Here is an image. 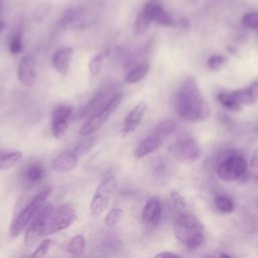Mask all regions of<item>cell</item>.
Segmentation results:
<instances>
[{
    "instance_id": "cell-8",
    "label": "cell",
    "mask_w": 258,
    "mask_h": 258,
    "mask_svg": "<svg viewBox=\"0 0 258 258\" xmlns=\"http://www.w3.org/2000/svg\"><path fill=\"white\" fill-rule=\"evenodd\" d=\"M116 185L117 179L114 175H109L99 184L90 205L91 213L93 215H101L107 209L109 200L112 197Z\"/></svg>"
},
{
    "instance_id": "cell-5",
    "label": "cell",
    "mask_w": 258,
    "mask_h": 258,
    "mask_svg": "<svg viewBox=\"0 0 258 258\" xmlns=\"http://www.w3.org/2000/svg\"><path fill=\"white\" fill-rule=\"evenodd\" d=\"M54 208L50 204H43L28 225L24 235V244L27 248L33 247L36 242L44 236L49 216Z\"/></svg>"
},
{
    "instance_id": "cell-35",
    "label": "cell",
    "mask_w": 258,
    "mask_h": 258,
    "mask_svg": "<svg viewBox=\"0 0 258 258\" xmlns=\"http://www.w3.org/2000/svg\"><path fill=\"white\" fill-rule=\"evenodd\" d=\"M103 247L106 250H118L121 248V243L117 239L108 238L103 242Z\"/></svg>"
},
{
    "instance_id": "cell-2",
    "label": "cell",
    "mask_w": 258,
    "mask_h": 258,
    "mask_svg": "<svg viewBox=\"0 0 258 258\" xmlns=\"http://www.w3.org/2000/svg\"><path fill=\"white\" fill-rule=\"evenodd\" d=\"M175 238L190 250L198 249L205 241V229L201 221L186 213L179 214L173 225Z\"/></svg>"
},
{
    "instance_id": "cell-10",
    "label": "cell",
    "mask_w": 258,
    "mask_h": 258,
    "mask_svg": "<svg viewBox=\"0 0 258 258\" xmlns=\"http://www.w3.org/2000/svg\"><path fill=\"white\" fill-rule=\"evenodd\" d=\"M170 151L176 158L189 162L197 161L202 155V150L199 143L192 138L179 140L177 143L171 146Z\"/></svg>"
},
{
    "instance_id": "cell-7",
    "label": "cell",
    "mask_w": 258,
    "mask_h": 258,
    "mask_svg": "<svg viewBox=\"0 0 258 258\" xmlns=\"http://www.w3.org/2000/svg\"><path fill=\"white\" fill-rule=\"evenodd\" d=\"M247 162L240 154H231L222 160L217 168L218 176L223 180H236L245 176Z\"/></svg>"
},
{
    "instance_id": "cell-3",
    "label": "cell",
    "mask_w": 258,
    "mask_h": 258,
    "mask_svg": "<svg viewBox=\"0 0 258 258\" xmlns=\"http://www.w3.org/2000/svg\"><path fill=\"white\" fill-rule=\"evenodd\" d=\"M50 191V187L41 190L30 201L29 204H27L22 209V211L16 216V218H14L9 229V235L11 237H17L26 227H28L33 217L36 215L37 211L47 200Z\"/></svg>"
},
{
    "instance_id": "cell-29",
    "label": "cell",
    "mask_w": 258,
    "mask_h": 258,
    "mask_svg": "<svg viewBox=\"0 0 258 258\" xmlns=\"http://www.w3.org/2000/svg\"><path fill=\"white\" fill-rule=\"evenodd\" d=\"M103 58H104L103 53L99 52L95 56H93L91 58V60L89 61L88 68H89V72H90V74L92 76H97L100 73L101 67H102V62H103Z\"/></svg>"
},
{
    "instance_id": "cell-14",
    "label": "cell",
    "mask_w": 258,
    "mask_h": 258,
    "mask_svg": "<svg viewBox=\"0 0 258 258\" xmlns=\"http://www.w3.org/2000/svg\"><path fill=\"white\" fill-rule=\"evenodd\" d=\"M18 80L25 87H31L34 85L36 73L34 69V60L31 55H24L18 66Z\"/></svg>"
},
{
    "instance_id": "cell-11",
    "label": "cell",
    "mask_w": 258,
    "mask_h": 258,
    "mask_svg": "<svg viewBox=\"0 0 258 258\" xmlns=\"http://www.w3.org/2000/svg\"><path fill=\"white\" fill-rule=\"evenodd\" d=\"M73 114V108L70 106H58L51 114V132L57 139L62 138L68 130V120Z\"/></svg>"
},
{
    "instance_id": "cell-25",
    "label": "cell",
    "mask_w": 258,
    "mask_h": 258,
    "mask_svg": "<svg viewBox=\"0 0 258 258\" xmlns=\"http://www.w3.org/2000/svg\"><path fill=\"white\" fill-rule=\"evenodd\" d=\"M85 246H86L85 238L82 235H77L71 240L68 246V252L73 256H80L84 253Z\"/></svg>"
},
{
    "instance_id": "cell-16",
    "label": "cell",
    "mask_w": 258,
    "mask_h": 258,
    "mask_svg": "<svg viewBox=\"0 0 258 258\" xmlns=\"http://www.w3.org/2000/svg\"><path fill=\"white\" fill-rule=\"evenodd\" d=\"M78 163V156L74 151L63 152L56 156L52 162V169L57 173H68L72 171Z\"/></svg>"
},
{
    "instance_id": "cell-17",
    "label": "cell",
    "mask_w": 258,
    "mask_h": 258,
    "mask_svg": "<svg viewBox=\"0 0 258 258\" xmlns=\"http://www.w3.org/2000/svg\"><path fill=\"white\" fill-rule=\"evenodd\" d=\"M73 55V48L72 47H61L54 51L52 55V64L54 69L60 74L66 76L70 62Z\"/></svg>"
},
{
    "instance_id": "cell-13",
    "label": "cell",
    "mask_w": 258,
    "mask_h": 258,
    "mask_svg": "<svg viewBox=\"0 0 258 258\" xmlns=\"http://www.w3.org/2000/svg\"><path fill=\"white\" fill-rule=\"evenodd\" d=\"M161 216V205L156 198L149 199L142 211V222L147 228H154L158 225Z\"/></svg>"
},
{
    "instance_id": "cell-9",
    "label": "cell",
    "mask_w": 258,
    "mask_h": 258,
    "mask_svg": "<svg viewBox=\"0 0 258 258\" xmlns=\"http://www.w3.org/2000/svg\"><path fill=\"white\" fill-rule=\"evenodd\" d=\"M113 92H114V87L112 85H106L102 87L99 90V92L85 106H83L78 111L74 119H83L95 114L109 101L108 98L113 94Z\"/></svg>"
},
{
    "instance_id": "cell-4",
    "label": "cell",
    "mask_w": 258,
    "mask_h": 258,
    "mask_svg": "<svg viewBox=\"0 0 258 258\" xmlns=\"http://www.w3.org/2000/svg\"><path fill=\"white\" fill-rule=\"evenodd\" d=\"M123 100V93H118L114 95L100 110L93 114L89 120L83 124L80 129V135L83 137L92 135L98 129H100L111 114L118 108L120 103Z\"/></svg>"
},
{
    "instance_id": "cell-20",
    "label": "cell",
    "mask_w": 258,
    "mask_h": 258,
    "mask_svg": "<svg viewBox=\"0 0 258 258\" xmlns=\"http://www.w3.org/2000/svg\"><path fill=\"white\" fill-rule=\"evenodd\" d=\"M22 158L20 151L0 150V170H6L14 167Z\"/></svg>"
},
{
    "instance_id": "cell-24",
    "label": "cell",
    "mask_w": 258,
    "mask_h": 258,
    "mask_svg": "<svg viewBox=\"0 0 258 258\" xmlns=\"http://www.w3.org/2000/svg\"><path fill=\"white\" fill-rule=\"evenodd\" d=\"M214 204L218 211H220L221 213H225V214L232 213L235 208L233 200L230 197L224 196V195L217 196L214 200Z\"/></svg>"
},
{
    "instance_id": "cell-18",
    "label": "cell",
    "mask_w": 258,
    "mask_h": 258,
    "mask_svg": "<svg viewBox=\"0 0 258 258\" xmlns=\"http://www.w3.org/2000/svg\"><path fill=\"white\" fill-rule=\"evenodd\" d=\"M242 105L251 106L258 102V80L246 88L232 92Z\"/></svg>"
},
{
    "instance_id": "cell-21",
    "label": "cell",
    "mask_w": 258,
    "mask_h": 258,
    "mask_svg": "<svg viewBox=\"0 0 258 258\" xmlns=\"http://www.w3.org/2000/svg\"><path fill=\"white\" fill-rule=\"evenodd\" d=\"M175 131H176V124L173 121L163 120L155 126V128L152 130L150 135L155 136L164 141V139L167 136L173 134Z\"/></svg>"
},
{
    "instance_id": "cell-19",
    "label": "cell",
    "mask_w": 258,
    "mask_h": 258,
    "mask_svg": "<svg viewBox=\"0 0 258 258\" xmlns=\"http://www.w3.org/2000/svg\"><path fill=\"white\" fill-rule=\"evenodd\" d=\"M162 142H163V140H161V139H159L155 136L149 135L135 149V151H134L135 157L141 158V157H144V156L148 155L149 153L155 151L162 144Z\"/></svg>"
},
{
    "instance_id": "cell-36",
    "label": "cell",
    "mask_w": 258,
    "mask_h": 258,
    "mask_svg": "<svg viewBox=\"0 0 258 258\" xmlns=\"http://www.w3.org/2000/svg\"><path fill=\"white\" fill-rule=\"evenodd\" d=\"M250 166L252 168H258V148H256L251 155Z\"/></svg>"
},
{
    "instance_id": "cell-32",
    "label": "cell",
    "mask_w": 258,
    "mask_h": 258,
    "mask_svg": "<svg viewBox=\"0 0 258 258\" xmlns=\"http://www.w3.org/2000/svg\"><path fill=\"white\" fill-rule=\"evenodd\" d=\"M22 36L20 33H16L12 36L9 43V50L12 54H18L22 50Z\"/></svg>"
},
{
    "instance_id": "cell-37",
    "label": "cell",
    "mask_w": 258,
    "mask_h": 258,
    "mask_svg": "<svg viewBox=\"0 0 258 258\" xmlns=\"http://www.w3.org/2000/svg\"><path fill=\"white\" fill-rule=\"evenodd\" d=\"M154 257H178V255L171 252H160L156 254Z\"/></svg>"
},
{
    "instance_id": "cell-6",
    "label": "cell",
    "mask_w": 258,
    "mask_h": 258,
    "mask_svg": "<svg viewBox=\"0 0 258 258\" xmlns=\"http://www.w3.org/2000/svg\"><path fill=\"white\" fill-rule=\"evenodd\" d=\"M77 220V214L72 206L69 204H62L58 206L56 209H53L46 228L44 232V236L62 231L69 227H71Z\"/></svg>"
},
{
    "instance_id": "cell-34",
    "label": "cell",
    "mask_w": 258,
    "mask_h": 258,
    "mask_svg": "<svg viewBox=\"0 0 258 258\" xmlns=\"http://www.w3.org/2000/svg\"><path fill=\"white\" fill-rule=\"evenodd\" d=\"M225 61H226V58L223 55H220V54L212 55L208 59V67L212 71H218L225 63Z\"/></svg>"
},
{
    "instance_id": "cell-38",
    "label": "cell",
    "mask_w": 258,
    "mask_h": 258,
    "mask_svg": "<svg viewBox=\"0 0 258 258\" xmlns=\"http://www.w3.org/2000/svg\"><path fill=\"white\" fill-rule=\"evenodd\" d=\"M4 27H5V22L2 21V20H0V33L2 32V30L4 29Z\"/></svg>"
},
{
    "instance_id": "cell-12",
    "label": "cell",
    "mask_w": 258,
    "mask_h": 258,
    "mask_svg": "<svg viewBox=\"0 0 258 258\" xmlns=\"http://www.w3.org/2000/svg\"><path fill=\"white\" fill-rule=\"evenodd\" d=\"M140 13L143 14L150 22L154 21L161 25H169L171 23V18L164 10L160 0L147 1Z\"/></svg>"
},
{
    "instance_id": "cell-26",
    "label": "cell",
    "mask_w": 258,
    "mask_h": 258,
    "mask_svg": "<svg viewBox=\"0 0 258 258\" xmlns=\"http://www.w3.org/2000/svg\"><path fill=\"white\" fill-rule=\"evenodd\" d=\"M87 138H85L84 140H82L76 147L75 149L73 150L75 152V154L80 157L84 154H86L87 152H89L95 145L96 143V137L95 136H86Z\"/></svg>"
},
{
    "instance_id": "cell-33",
    "label": "cell",
    "mask_w": 258,
    "mask_h": 258,
    "mask_svg": "<svg viewBox=\"0 0 258 258\" xmlns=\"http://www.w3.org/2000/svg\"><path fill=\"white\" fill-rule=\"evenodd\" d=\"M170 201L174 207V209L178 211H182L185 209V201L183 197L176 190H171L170 191Z\"/></svg>"
},
{
    "instance_id": "cell-22",
    "label": "cell",
    "mask_w": 258,
    "mask_h": 258,
    "mask_svg": "<svg viewBox=\"0 0 258 258\" xmlns=\"http://www.w3.org/2000/svg\"><path fill=\"white\" fill-rule=\"evenodd\" d=\"M218 100L226 109L234 113H238L242 110L241 102L233 93H220L218 95Z\"/></svg>"
},
{
    "instance_id": "cell-23",
    "label": "cell",
    "mask_w": 258,
    "mask_h": 258,
    "mask_svg": "<svg viewBox=\"0 0 258 258\" xmlns=\"http://www.w3.org/2000/svg\"><path fill=\"white\" fill-rule=\"evenodd\" d=\"M149 70V62L143 61L140 64H138L136 68H134L132 71L128 73V75L125 77V82L128 84H135L139 81H141L148 73Z\"/></svg>"
},
{
    "instance_id": "cell-15",
    "label": "cell",
    "mask_w": 258,
    "mask_h": 258,
    "mask_svg": "<svg viewBox=\"0 0 258 258\" xmlns=\"http://www.w3.org/2000/svg\"><path fill=\"white\" fill-rule=\"evenodd\" d=\"M146 111V104L145 103H139L137 104L124 118V124L122 132L124 134H129L133 132L136 127L141 123L142 118Z\"/></svg>"
},
{
    "instance_id": "cell-1",
    "label": "cell",
    "mask_w": 258,
    "mask_h": 258,
    "mask_svg": "<svg viewBox=\"0 0 258 258\" xmlns=\"http://www.w3.org/2000/svg\"><path fill=\"white\" fill-rule=\"evenodd\" d=\"M174 107L178 116L189 122L205 121L210 116V108L203 98L197 81L185 78L174 96Z\"/></svg>"
},
{
    "instance_id": "cell-30",
    "label": "cell",
    "mask_w": 258,
    "mask_h": 258,
    "mask_svg": "<svg viewBox=\"0 0 258 258\" xmlns=\"http://www.w3.org/2000/svg\"><path fill=\"white\" fill-rule=\"evenodd\" d=\"M51 246H52V241L50 239H45L39 244V246L35 249V251L32 253L31 256L34 258L43 257L47 254V252L49 251Z\"/></svg>"
},
{
    "instance_id": "cell-31",
    "label": "cell",
    "mask_w": 258,
    "mask_h": 258,
    "mask_svg": "<svg viewBox=\"0 0 258 258\" xmlns=\"http://www.w3.org/2000/svg\"><path fill=\"white\" fill-rule=\"evenodd\" d=\"M242 22L248 28H258V12H247L244 14Z\"/></svg>"
},
{
    "instance_id": "cell-28",
    "label": "cell",
    "mask_w": 258,
    "mask_h": 258,
    "mask_svg": "<svg viewBox=\"0 0 258 258\" xmlns=\"http://www.w3.org/2000/svg\"><path fill=\"white\" fill-rule=\"evenodd\" d=\"M123 216V211L119 208H115V209H112L106 216L105 218V225L107 227H114L115 225H117L119 223V221L121 220Z\"/></svg>"
},
{
    "instance_id": "cell-27",
    "label": "cell",
    "mask_w": 258,
    "mask_h": 258,
    "mask_svg": "<svg viewBox=\"0 0 258 258\" xmlns=\"http://www.w3.org/2000/svg\"><path fill=\"white\" fill-rule=\"evenodd\" d=\"M42 175H43V170L37 164H32L28 166L25 172V177L31 182L39 181L42 178Z\"/></svg>"
}]
</instances>
